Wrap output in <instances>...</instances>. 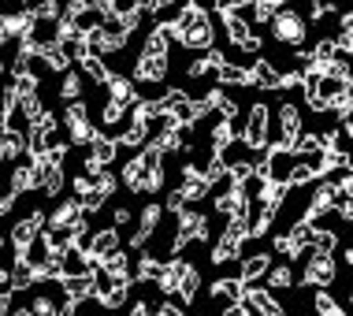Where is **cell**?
Instances as JSON below:
<instances>
[{
  "label": "cell",
  "mask_w": 353,
  "mask_h": 316,
  "mask_svg": "<svg viewBox=\"0 0 353 316\" xmlns=\"http://www.w3.org/2000/svg\"><path fill=\"white\" fill-rule=\"evenodd\" d=\"M245 146L250 149H268V108L264 104H253L250 119H245Z\"/></svg>",
  "instance_id": "1"
},
{
  "label": "cell",
  "mask_w": 353,
  "mask_h": 316,
  "mask_svg": "<svg viewBox=\"0 0 353 316\" xmlns=\"http://www.w3.org/2000/svg\"><path fill=\"white\" fill-rule=\"evenodd\" d=\"M298 134H301V112H298V104L286 101V104H279V146L294 149Z\"/></svg>",
  "instance_id": "2"
},
{
  "label": "cell",
  "mask_w": 353,
  "mask_h": 316,
  "mask_svg": "<svg viewBox=\"0 0 353 316\" xmlns=\"http://www.w3.org/2000/svg\"><path fill=\"white\" fill-rule=\"evenodd\" d=\"M305 283H312V286H331V283H335V261H331V253H316V250H312Z\"/></svg>",
  "instance_id": "3"
},
{
  "label": "cell",
  "mask_w": 353,
  "mask_h": 316,
  "mask_svg": "<svg viewBox=\"0 0 353 316\" xmlns=\"http://www.w3.org/2000/svg\"><path fill=\"white\" fill-rule=\"evenodd\" d=\"M275 37H279L283 45H298L305 37L301 15H294V12H279V15H275Z\"/></svg>",
  "instance_id": "4"
},
{
  "label": "cell",
  "mask_w": 353,
  "mask_h": 316,
  "mask_svg": "<svg viewBox=\"0 0 353 316\" xmlns=\"http://www.w3.org/2000/svg\"><path fill=\"white\" fill-rule=\"evenodd\" d=\"M253 86H261V90H283V79L286 75L279 71L275 63H268V60H253Z\"/></svg>",
  "instance_id": "5"
},
{
  "label": "cell",
  "mask_w": 353,
  "mask_h": 316,
  "mask_svg": "<svg viewBox=\"0 0 353 316\" xmlns=\"http://www.w3.org/2000/svg\"><path fill=\"white\" fill-rule=\"evenodd\" d=\"M164 75H168V56H138L134 79H141V82H160Z\"/></svg>",
  "instance_id": "6"
},
{
  "label": "cell",
  "mask_w": 353,
  "mask_h": 316,
  "mask_svg": "<svg viewBox=\"0 0 353 316\" xmlns=\"http://www.w3.org/2000/svg\"><path fill=\"white\" fill-rule=\"evenodd\" d=\"M116 250H119V235H116V227H108V231L93 235V242H90V257H93V264H101L104 257H112Z\"/></svg>",
  "instance_id": "7"
},
{
  "label": "cell",
  "mask_w": 353,
  "mask_h": 316,
  "mask_svg": "<svg viewBox=\"0 0 353 316\" xmlns=\"http://www.w3.org/2000/svg\"><path fill=\"white\" fill-rule=\"evenodd\" d=\"M268 272H272V257H268V253L245 257V264H242V279H245V283H256V279H264Z\"/></svg>",
  "instance_id": "8"
},
{
  "label": "cell",
  "mask_w": 353,
  "mask_h": 316,
  "mask_svg": "<svg viewBox=\"0 0 353 316\" xmlns=\"http://www.w3.org/2000/svg\"><path fill=\"white\" fill-rule=\"evenodd\" d=\"M116 149H119V141H112L108 134H101V138L93 141V149H90V160H97V164H112V160H116Z\"/></svg>",
  "instance_id": "9"
},
{
  "label": "cell",
  "mask_w": 353,
  "mask_h": 316,
  "mask_svg": "<svg viewBox=\"0 0 353 316\" xmlns=\"http://www.w3.org/2000/svg\"><path fill=\"white\" fill-rule=\"evenodd\" d=\"M82 75H85V79H93V82H112V75H108V67L101 63V56H85V60H82Z\"/></svg>",
  "instance_id": "10"
},
{
  "label": "cell",
  "mask_w": 353,
  "mask_h": 316,
  "mask_svg": "<svg viewBox=\"0 0 353 316\" xmlns=\"http://www.w3.org/2000/svg\"><path fill=\"white\" fill-rule=\"evenodd\" d=\"M112 101H119V104H134V86H130L127 79H116V75H112Z\"/></svg>",
  "instance_id": "11"
},
{
  "label": "cell",
  "mask_w": 353,
  "mask_h": 316,
  "mask_svg": "<svg viewBox=\"0 0 353 316\" xmlns=\"http://www.w3.org/2000/svg\"><path fill=\"white\" fill-rule=\"evenodd\" d=\"M312 305H316V313H320V316H342L339 302L331 298L327 290H316V298H312Z\"/></svg>",
  "instance_id": "12"
},
{
  "label": "cell",
  "mask_w": 353,
  "mask_h": 316,
  "mask_svg": "<svg viewBox=\"0 0 353 316\" xmlns=\"http://www.w3.org/2000/svg\"><path fill=\"white\" fill-rule=\"evenodd\" d=\"M104 268H108V272L112 275H119V279H127V253H112V257H104V261H101Z\"/></svg>",
  "instance_id": "13"
},
{
  "label": "cell",
  "mask_w": 353,
  "mask_h": 316,
  "mask_svg": "<svg viewBox=\"0 0 353 316\" xmlns=\"http://www.w3.org/2000/svg\"><path fill=\"white\" fill-rule=\"evenodd\" d=\"M335 246H339L335 231H316V242H312V250H316V253H335Z\"/></svg>",
  "instance_id": "14"
},
{
  "label": "cell",
  "mask_w": 353,
  "mask_h": 316,
  "mask_svg": "<svg viewBox=\"0 0 353 316\" xmlns=\"http://www.w3.org/2000/svg\"><path fill=\"white\" fill-rule=\"evenodd\" d=\"M294 283V275H290V268H272L268 272V286H275V290H283V286H290Z\"/></svg>",
  "instance_id": "15"
},
{
  "label": "cell",
  "mask_w": 353,
  "mask_h": 316,
  "mask_svg": "<svg viewBox=\"0 0 353 316\" xmlns=\"http://www.w3.org/2000/svg\"><path fill=\"white\" fill-rule=\"evenodd\" d=\"M63 305H56L52 298H37L34 302V316H60Z\"/></svg>",
  "instance_id": "16"
},
{
  "label": "cell",
  "mask_w": 353,
  "mask_h": 316,
  "mask_svg": "<svg viewBox=\"0 0 353 316\" xmlns=\"http://www.w3.org/2000/svg\"><path fill=\"white\" fill-rule=\"evenodd\" d=\"M79 90H82V79L79 75H68L63 79V101H79Z\"/></svg>",
  "instance_id": "17"
},
{
  "label": "cell",
  "mask_w": 353,
  "mask_h": 316,
  "mask_svg": "<svg viewBox=\"0 0 353 316\" xmlns=\"http://www.w3.org/2000/svg\"><path fill=\"white\" fill-rule=\"evenodd\" d=\"M157 316H183V302H164L157 309Z\"/></svg>",
  "instance_id": "18"
},
{
  "label": "cell",
  "mask_w": 353,
  "mask_h": 316,
  "mask_svg": "<svg viewBox=\"0 0 353 316\" xmlns=\"http://www.w3.org/2000/svg\"><path fill=\"white\" fill-rule=\"evenodd\" d=\"M223 316H250V309H245V305L238 302V305H227V309H223Z\"/></svg>",
  "instance_id": "19"
},
{
  "label": "cell",
  "mask_w": 353,
  "mask_h": 316,
  "mask_svg": "<svg viewBox=\"0 0 353 316\" xmlns=\"http://www.w3.org/2000/svg\"><path fill=\"white\" fill-rule=\"evenodd\" d=\"M116 224H130V208H116Z\"/></svg>",
  "instance_id": "20"
},
{
  "label": "cell",
  "mask_w": 353,
  "mask_h": 316,
  "mask_svg": "<svg viewBox=\"0 0 353 316\" xmlns=\"http://www.w3.org/2000/svg\"><path fill=\"white\" fill-rule=\"evenodd\" d=\"M346 101H350V104H353V79H350V82H346Z\"/></svg>",
  "instance_id": "21"
},
{
  "label": "cell",
  "mask_w": 353,
  "mask_h": 316,
  "mask_svg": "<svg viewBox=\"0 0 353 316\" xmlns=\"http://www.w3.org/2000/svg\"><path fill=\"white\" fill-rule=\"evenodd\" d=\"M264 4H272V8H279V4H286V0H264Z\"/></svg>",
  "instance_id": "22"
},
{
  "label": "cell",
  "mask_w": 353,
  "mask_h": 316,
  "mask_svg": "<svg viewBox=\"0 0 353 316\" xmlns=\"http://www.w3.org/2000/svg\"><path fill=\"white\" fill-rule=\"evenodd\" d=\"M19 316H34V313H26V309H23V313H19Z\"/></svg>",
  "instance_id": "23"
}]
</instances>
